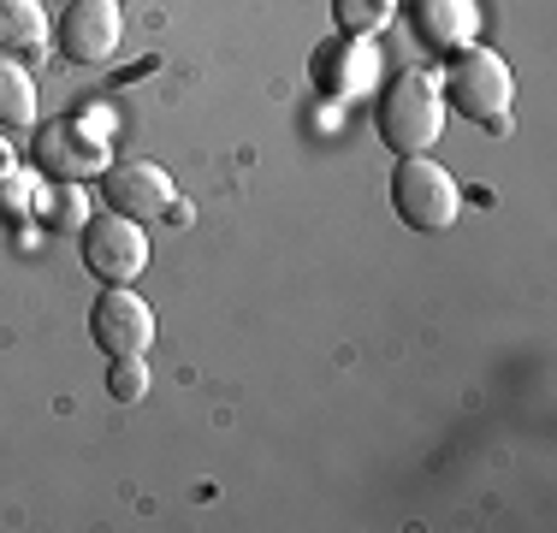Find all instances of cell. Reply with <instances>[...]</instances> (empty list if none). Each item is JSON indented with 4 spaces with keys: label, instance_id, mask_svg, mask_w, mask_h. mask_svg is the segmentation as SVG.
<instances>
[{
    "label": "cell",
    "instance_id": "1",
    "mask_svg": "<svg viewBox=\"0 0 557 533\" xmlns=\"http://www.w3.org/2000/svg\"><path fill=\"white\" fill-rule=\"evenodd\" d=\"M445 96H440V77L428 72H392L386 84L374 89V131L380 142L404 160V154H433V142L445 137Z\"/></svg>",
    "mask_w": 557,
    "mask_h": 533
},
{
    "label": "cell",
    "instance_id": "2",
    "mask_svg": "<svg viewBox=\"0 0 557 533\" xmlns=\"http://www.w3.org/2000/svg\"><path fill=\"white\" fill-rule=\"evenodd\" d=\"M440 96H445V107H457L462 119H474V125L510 119V101H516L510 60H504L498 48H481V42H469V48L445 53Z\"/></svg>",
    "mask_w": 557,
    "mask_h": 533
},
{
    "label": "cell",
    "instance_id": "3",
    "mask_svg": "<svg viewBox=\"0 0 557 533\" xmlns=\"http://www.w3.org/2000/svg\"><path fill=\"white\" fill-rule=\"evenodd\" d=\"M392 208H397V220H404L409 232L440 237L462 213V184L450 178L433 154H404L397 172H392Z\"/></svg>",
    "mask_w": 557,
    "mask_h": 533
},
{
    "label": "cell",
    "instance_id": "4",
    "mask_svg": "<svg viewBox=\"0 0 557 533\" xmlns=\"http://www.w3.org/2000/svg\"><path fill=\"white\" fill-rule=\"evenodd\" d=\"M77 256H84V273L96 285H137L143 266H149L154 244H149V225L131 220V213H89L84 232H77Z\"/></svg>",
    "mask_w": 557,
    "mask_h": 533
},
{
    "label": "cell",
    "instance_id": "5",
    "mask_svg": "<svg viewBox=\"0 0 557 533\" xmlns=\"http://www.w3.org/2000/svg\"><path fill=\"white\" fill-rule=\"evenodd\" d=\"M309 77L326 101H368L380 89V48L374 36H326L309 60Z\"/></svg>",
    "mask_w": 557,
    "mask_h": 533
},
{
    "label": "cell",
    "instance_id": "6",
    "mask_svg": "<svg viewBox=\"0 0 557 533\" xmlns=\"http://www.w3.org/2000/svg\"><path fill=\"white\" fill-rule=\"evenodd\" d=\"M125 42V12L119 0H65L54 18V48L77 65H108Z\"/></svg>",
    "mask_w": 557,
    "mask_h": 533
},
{
    "label": "cell",
    "instance_id": "7",
    "mask_svg": "<svg viewBox=\"0 0 557 533\" xmlns=\"http://www.w3.org/2000/svg\"><path fill=\"white\" fill-rule=\"evenodd\" d=\"M89 338L108 356H149L154 344V309L137 297L131 285H108L96 302H89Z\"/></svg>",
    "mask_w": 557,
    "mask_h": 533
},
{
    "label": "cell",
    "instance_id": "8",
    "mask_svg": "<svg viewBox=\"0 0 557 533\" xmlns=\"http://www.w3.org/2000/svg\"><path fill=\"white\" fill-rule=\"evenodd\" d=\"M101 196H108L113 213H131V220H161L172 208V196H178V184H172L166 166H154V160L131 154V160H113L108 172H101Z\"/></svg>",
    "mask_w": 557,
    "mask_h": 533
},
{
    "label": "cell",
    "instance_id": "9",
    "mask_svg": "<svg viewBox=\"0 0 557 533\" xmlns=\"http://www.w3.org/2000/svg\"><path fill=\"white\" fill-rule=\"evenodd\" d=\"M36 160H42L48 178L84 184V178H96V172L113 166V149L89 125H77V119H54V125L42 131V142H36Z\"/></svg>",
    "mask_w": 557,
    "mask_h": 533
},
{
    "label": "cell",
    "instance_id": "10",
    "mask_svg": "<svg viewBox=\"0 0 557 533\" xmlns=\"http://www.w3.org/2000/svg\"><path fill=\"white\" fill-rule=\"evenodd\" d=\"M409 30L428 53H457L481 42V0H409Z\"/></svg>",
    "mask_w": 557,
    "mask_h": 533
},
{
    "label": "cell",
    "instance_id": "11",
    "mask_svg": "<svg viewBox=\"0 0 557 533\" xmlns=\"http://www.w3.org/2000/svg\"><path fill=\"white\" fill-rule=\"evenodd\" d=\"M0 48L48 53V7L42 0H0Z\"/></svg>",
    "mask_w": 557,
    "mask_h": 533
},
{
    "label": "cell",
    "instance_id": "12",
    "mask_svg": "<svg viewBox=\"0 0 557 533\" xmlns=\"http://www.w3.org/2000/svg\"><path fill=\"white\" fill-rule=\"evenodd\" d=\"M36 125V77L12 53H0V131H30Z\"/></svg>",
    "mask_w": 557,
    "mask_h": 533
},
{
    "label": "cell",
    "instance_id": "13",
    "mask_svg": "<svg viewBox=\"0 0 557 533\" xmlns=\"http://www.w3.org/2000/svg\"><path fill=\"white\" fill-rule=\"evenodd\" d=\"M404 0H333V24L344 36H380Z\"/></svg>",
    "mask_w": 557,
    "mask_h": 533
},
{
    "label": "cell",
    "instance_id": "14",
    "mask_svg": "<svg viewBox=\"0 0 557 533\" xmlns=\"http://www.w3.org/2000/svg\"><path fill=\"white\" fill-rule=\"evenodd\" d=\"M42 213H48V232L77 237V232H84V220H89V196L77 190V184H60V190L42 196Z\"/></svg>",
    "mask_w": 557,
    "mask_h": 533
},
{
    "label": "cell",
    "instance_id": "15",
    "mask_svg": "<svg viewBox=\"0 0 557 533\" xmlns=\"http://www.w3.org/2000/svg\"><path fill=\"white\" fill-rule=\"evenodd\" d=\"M108 397L113 404H143V397H149V356H113L108 362Z\"/></svg>",
    "mask_w": 557,
    "mask_h": 533
},
{
    "label": "cell",
    "instance_id": "16",
    "mask_svg": "<svg viewBox=\"0 0 557 533\" xmlns=\"http://www.w3.org/2000/svg\"><path fill=\"white\" fill-rule=\"evenodd\" d=\"M42 208V184L30 178V172H12L0 166V220H24V213Z\"/></svg>",
    "mask_w": 557,
    "mask_h": 533
},
{
    "label": "cell",
    "instance_id": "17",
    "mask_svg": "<svg viewBox=\"0 0 557 533\" xmlns=\"http://www.w3.org/2000/svg\"><path fill=\"white\" fill-rule=\"evenodd\" d=\"M0 166H12V149H7V142H0Z\"/></svg>",
    "mask_w": 557,
    "mask_h": 533
}]
</instances>
